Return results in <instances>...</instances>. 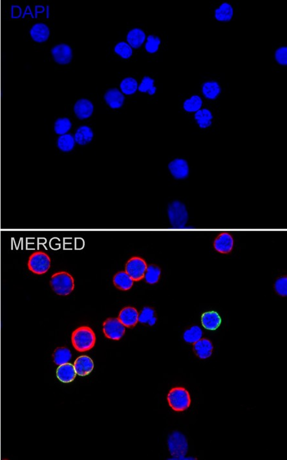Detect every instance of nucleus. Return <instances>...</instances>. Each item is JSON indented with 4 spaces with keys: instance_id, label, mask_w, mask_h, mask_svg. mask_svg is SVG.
<instances>
[{
    "instance_id": "obj_25",
    "label": "nucleus",
    "mask_w": 287,
    "mask_h": 460,
    "mask_svg": "<svg viewBox=\"0 0 287 460\" xmlns=\"http://www.w3.org/2000/svg\"><path fill=\"white\" fill-rule=\"evenodd\" d=\"M134 281L125 272H119L115 275L114 284L122 291H127L132 287Z\"/></svg>"
},
{
    "instance_id": "obj_18",
    "label": "nucleus",
    "mask_w": 287,
    "mask_h": 460,
    "mask_svg": "<svg viewBox=\"0 0 287 460\" xmlns=\"http://www.w3.org/2000/svg\"><path fill=\"white\" fill-rule=\"evenodd\" d=\"M201 323L205 329L216 330L220 327L221 318L218 312H208L202 315Z\"/></svg>"
},
{
    "instance_id": "obj_35",
    "label": "nucleus",
    "mask_w": 287,
    "mask_h": 460,
    "mask_svg": "<svg viewBox=\"0 0 287 460\" xmlns=\"http://www.w3.org/2000/svg\"><path fill=\"white\" fill-rule=\"evenodd\" d=\"M161 44L160 38L155 35L148 36L147 42L145 45V49L148 53L153 54L158 51L159 46Z\"/></svg>"
},
{
    "instance_id": "obj_16",
    "label": "nucleus",
    "mask_w": 287,
    "mask_h": 460,
    "mask_svg": "<svg viewBox=\"0 0 287 460\" xmlns=\"http://www.w3.org/2000/svg\"><path fill=\"white\" fill-rule=\"evenodd\" d=\"M76 374L80 376H86L93 371L94 363L90 357L82 355L78 357L74 365Z\"/></svg>"
},
{
    "instance_id": "obj_37",
    "label": "nucleus",
    "mask_w": 287,
    "mask_h": 460,
    "mask_svg": "<svg viewBox=\"0 0 287 460\" xmlns=\"http://www.w3.org/2000/svg\"><path fill=\"white\" fill-rule=\"evenodd\" d=\"M276 62L278 65L281 66L287 65V47H281L276 51L274 54Z\"/></svg>"
},
{
    "instance_id": "obj_34",
    "label": "nucleus",
    "mask_w": 287,
    "mask_h": 460,
    "mask_svg": "<svg viewBox=\"0 0 287 460\" xmlns=\"http://www.w3.org/2000/svg\"><path fill=\"white\" fill-rule=\"evenodd\" d=\"M115 52L119 56L124 59L130 58L133 55V50L131 47L126 42H119L115 47Z\"/></svg>"
},
{
    "instance_id": "obj_6",
    "label": "nucleus",
    "mask_w": 287,
    "mask_h": 460,
    "mask_svg": "<svg viewBox=\"0 0 287 460\" xmlns=\"http://www.w3.org/2000/svg\"><path fill=\"white\" fill-rule=\"evenodd\" d=\"M169 216L172 226L182 229L188 221V212L186 206L179 201H173L169 206Z\"/></svg>"
},
{
    "instance_id": "obj_20",
    "label": "nucleus",
    "mask_w": 287,
    "mask_h": 460,
    "mask_svg": "<svg viewBox=\"0 0 287 460\" xmlns=\"http://www.w3.org/2000/svg\"><path fill=\"white\" fill-rule=\"evenodd\" d=\"M146 38V34L141 29L134 28L127 34V44L131 48L139 49L144 44Z\"/></svg>"
},
{
    "instance_id": "obj_13",
    "label": "nucleus",
    "mask_w": 287,
    "mask_h": 460,
    "mask_svg": "<svg viewBox=\"0 0 287 460\" xmlns=\"http://www.w3.org/2000/svg\"><path fill=\"white\" fill-rule=\"evenodd\" d=\"M118 320L124 327L133 328L139 322V313L132 307H126L120 312Z\"/></svg>"
},
{
    "instance_id": "obj_24",
    "label": "nucleus",
    "mask_w": 287,
    "mask_h": 460,
    "mask_svg": "<svg viewBox=\"0 0 287 460\" xmlns=\"http://www.w3.org/2000/svg\"><path fill=\"white\" fill-rule=\"evenodd\" d=\"M213 118V114L211 111L206 108L195 113V120L201 129H206L210 127L212 124Z\"/></svg>"
},
{
    "instance_id": "obj_14",
    "label": "nucleus",
    "mask_w": 287,
    "mask_h": 460,
    "mask_svg": "<svg viewBox=\"0 0 287 460\" xmlns=\"http://www.w3.org/2000/svg\"><path fill=\"white\" fill-rule=\"evenodd\" d=\"M30 36L37 43L46 42L50 37V29L43 23H37L30 30Z\"/></svg>"
},
{
    "instance_id": "obj_2",
    "label": "nucleus",
    "mask_w": 287,
    "mask_h": 460,
    "mask_svg": "<svg viewBox=\"0 0 287 460\" xmlns=\"http://www.w3.org/2000/svg\"><path fill=\"white\" fill-rule=\"evenodd\" d=\"M53 290L57 295H69L74 288V280L71 274L65 271L57 272L53 274L50 280Z\"/></svg>"
},
{
    "instance_id": "obj_5",
    "label": "nucleus",
    "mask_w": 287,
    "mask_h": 460,
    "mask_svg": "<svg viewBox=\"0 0 287 460\" xmlns=\"http://www.w3.org/2000/svg\"><path fill=\"white\" fill-rule=\"evenodd\" d=\"M51 259L50 256L42 251L33 253L29 258L28 269L34 274H43L50 269Z\"/></svg>"
},
{
    "instance_id": "obj_33",
    "label": "nucleus",
    "mask_w": 287,
    "mask_h": 460,
    "mask_svg": "<svg viewBox=\"0 0 287 460\" xmlns=\"http://www.w3.org/2000/svg\"><path fill=\"white\" fill-rule=\"evenodd\" d=\"M154 82L155 80L150 76H144L138 87V90L141 93H148L150 95H154L157 90L156 87L154 86Z\"/></svg>"
},
{
    "instance_id": "obj_10",
    "label": "nucleus",
    "mask_w": 287,
    "mask_h": 460,
    "mask_svg": "<svg viewBox=\"0 0 287 460\" xmlns=\"http://www.w3.org/2000/svg\"><path fill=\"white\" fill-rule=\"evenodd\" d=\"M234 240L230 234L224 232L219 234L214 240V247L216 251L222 254H228L232 251Z\"/></svg>"
},
{
    "instance_id": "obj_4",
    "label": "nucleus",
    "mask_w": 287,
    "mask_h": 460,
    "mask_svg": "<svg viewBox=\"0 0 287 460\" xmlns=\"http://www.w3.org/2000/svg\"><path fill=\"white\" fill-rule=\"evenodd\" d=\"M169 447L170 454L173 459L186 460L185 455L188 452V443L183 434L174 432L169 438Z\"/></svg>"
},
{
    "instance_id": "obj_26",
    "label": "nucleus",
    "mask_w": 287,
    "mask_h": 460,
    "mask_svg": "<svg viewBox=\"0 0 287 460\" xmlns=\"http://www.w3.org/2000/svg\"><path fill=\"white\" fill-rule=\"evenodd\" d=\"M75 145V140L73 135L66 133L60 135L57 140V146L63 152H69L73 150Z\"/></svg>"
},
{
    "instance_id": "obj_19",
    "label": "nucleus",
    "mask_w": 287,
    "mask_h": 460,
    "mask_svg": "<svg viewBox=\"0 0 287 460\" xmlns=\"http://www.w3.org/2000/svg\"><path fill=\"white\" fill-rule=\"evenodd\" d=\"M76 373L75 370H74V366L69 363L59 365L57 370V378L62 383L72 382L76 378Z\"/></svg>"
},
{
    "instance_id": "obj_23",
    "label": "nucleus",
    "mask_w": 287,
    "mask_h": 460,
    "mask_svg": "<svg viewBox=\"0 0 287 460\" xmlns=\"http://www.w3.org/2000/svg\"><path fill=\"white\" fill-rule=\"evenodd\" d=\"M221 88L220 85L216 81H208L204 83L202 86V92L206 99L209 100L216 99L220 95Z\"/></svg>"
},
{
    "instance_id": "obj_8",
    "label": "nucleus",
    "mask_w": 287,
    "mask_h": 460,
    "mask_svg": "<svg viewBox=\"0 0 287 460\" xmlns=\"http://www.w3.org/2000/svg\"><path fill=\"white\" fill-rule=\"evenodd\" d=\"M125 327L118 319H108L104 323L103 331L106 337L110 339L118 340L124 336Z\"/></svg>"
},
{
    "instance_id": "obj_9",
    "label": "nucleus",
    "mask_w": 287,
    "mask_h": 460,
    "mask_svg": "<svg viewBox=\"0 0 287 460\" xmlns=\"http://www.w3.org/2000/svg\"><path fill=\"white\" fill-rule=\"evenodd\" d=\"M52 55L54 61L59 65H67L73 59V50L66 44H59L53 47Z\"/></svg>"
},
{
    "instance_id": "obj_28",
    "label": "nucleus",
    "mask_w": 287,
    "mask_h": 460,
    "mask_svg": "<svg viewBox=\"0 0 287 460\" xmlns=\"http://www.w3.org/2000/svg\"><path fill=\"white\" fill-rule=\"evenodd\" d=\"M203 100L199 95H193L184 102L183 108L186 112L196 113L201 109Z\"/></svg>"
},
{
    "instance_id": "obj_1",
    "label": "nucleus",
    "mask_w": 287,
    "mask_h": 460,
    "mask_svg": "<svg viewBox=\"0 0 287 460\" xmlns=\"http://www.w3.org/2000/svg\"><path fill=\"white\" fill-rule=\"evenodd\" d=\"M72 344L75 350L80 352L90 350L94 347L96 336L92 329L82 327L74 330L71 336Z\"/></svg>"
},
{
    "instance_id": "obj_31",
    "label": "nucleus",
    "mask_w": 287,
    "mask_h": 460,
    "mask_svg": "<svg viewBox=\"0 0 287 460\" xmlns=\"http://www.w3.org/2000/svg\"><path fill=\"white\" fill-rule=\"evenodd\" d=\"M161 270L158 266L150 265L148 266L144 274L146 282L150 284H156L161 277Z\"/></svg>"
},
{
    "instance_id": "obj_39",
    "label": "nucleus",
    "mask_w": 287,
    "mask_h": 460,
    "mask_svg": "<svg viewBox=\"0 0 287 460\" xmlns=\"http://www.w3.org/2000/svg\"><path fill=\"white\" fill-rule=\"evenodd\" d=\"M156 321H157L156 317H153L152 319H151L150 321L148 322V325L150 326L154 325L156 323Z\"/></svg>"
},
{
    "instance_id": "obj_11",
    "label": "nucleus",
    "mask_w": 287,
    "mask_h": 460,
    "mask_svg": "<svg viewBox=\"0 0 287 460\" xmlns=\"http://www.w3.org/2000/svg\"><path fill=\"white\" fill-rule=\"evenodd\" d=\"M169 168L172 175L177 180H184L189 175L188 162L184 159L177 158L170 162Z\"/></svg>"
},
{
    "instance_id": "obj_3",
    "label": "nucleus",
    "mask_w": 287,
    "mask_h": 460,
    "mask_svg": "<svg viewBox=\"0 0 287 460\" xmlns=\"http://www.w3.org/2000/svg\"><path fill=\"white\" fill-rule=\"evenodd\" d=\"M170 406L176 412H182L189 408L191 404L190 394L182 387L174 388L168 395Z\"/></svg>"
},
{
    "instance_id": "obj_32",
    "label": "nucleus",
    "mask_w": 287,
    "mask_h": 460,
    "mask_svg": "<svg viewBox=\"0 0 287 460\" xmlns=\"http://www.w3.org/2000/svg\"><path fill=\"white\" fill-rule=\"evenodd\" d=\"M72 123L67 117L59 118L55 123L54 130L55 133L59 135H64L71 130Z\"/></svg>"
},
{
    "instance_id": "obj_29",
    "label": "nucleus",
    "mask_w": 287,
    "mask_h": 460,
    "mask_svg": "<svg viewBox=\"0 0 287 460\" xmlns=\"http://www.w3.org/2000/svg\"><path fill=\"white\" fill-rule=\"evenodd\" d=\"M202 336H203L202 329L199 327L194 326L185 331L183 338L185 341L188 343L194 344L201 339Z\"/></svg>"
},
{
    "instance_id": "obj_17",
    "label": "nucleus",
    "mask_w": 287,
    "mask_h": 460,
    "mask_svg": "<svg viewBox=\"0 0 287 460\" xmlns=\"http://www.w3.org/2000/svg\"><path fill=\"white\" fill-rule=\"evenodd\" d=\"M213 349V344L206 338L200 339L193 345V350L195 354L201 359H208L211 356Z\"/></svg>"
},
{
    "instance_id": "obj_27",
    "label": "nucleus",
    "mask_w": 287,
    "mask_h": 460,
    "mask_svg": "<svg viewBox=\"0 0 287 460\" xmlns=\"http://www.w3.org/2000/svg\"><path fill=\"white\" fill-rule=\"evenodd\" d=\"M71 351L67 348H58L53 353V360L57 365H62L69 363L71 359Z\"/></svg>"
},
{
    "instance_id": "obj_15",
    "label": "nucleus",
    "mask_w": 287,
    "mask_h": 460,
    "mask_svg": "<svg viewBox=\"0 0 287 460\" xmlns=\"http://www.w3.org/2000/svg\"><path fill=\"white\" fill-rule=\"evenodd\" d=\"M104 99L111 108L118 109L122 107L124 104L125 97L118 89L112 88L106 91L104 95Z\"/></svg>"
},
{
    "instance_id": "obj_12",
    "label": "nucleus",
    "mask_w": 287,
    "mask_h": 460,
    "mask_svg": "<svg viewBox=\"0 0 287 460\" xmlns=\"http://www.w3.org/2000/svg\"><path fill=\"white\" fill-rule=\"evenodd\" d=\"M94 106L89 100L82 99L78 100L74 106V112L78 119H88L92 116Z\"/></svg>"
},
{
    "instance_id": "obj_30",
    "label": "nucleus",
    "mask_w": 287,
    "mask_h": 460,
    "mask_svg": "<svg viewBox=\"0 0 287 460\" xmlns=\"http://www.w3.org/2000/svg\"><path fill=\"white\" fill-rule=\"evenodd\" d=\"M121 91L125 95H133L137 91V81L132 77H127L122 80L120 85Z\"/></svg>"
},
{
    "instance_id": "obj_38",
    "label": "nucleus",
    "mask_w": 287,
    "mask_h": 460,
    "mask_svg": "<svg viewBox=\"0 0 287 460\" xmlns=\"http://www.w3.org/2000/svg\"><path fill=\"white\" fill-rule=\"evenodd\" d=\"M155 312L150 308H144L139 315V321L141 323H148L154 316Z\"/></svg>"
},
{
    "instance_id": "obj_7",
    "label": "nucleus",
    "mask_w": 287,
    "mask_h": 460,
    "mask_svg": "<svg viewBox=\"0 0 287 460\" xmlns=\"http://www.w3.org/2000/svg\"><path fill=\"white\" fill-rule=\"evenodd\" d=\"M147 264L141 258L135 257L129 259L125 265V272L133 281L138 282L144 277Z\"/></svg>"
},
{
    "instance_id": "obj_36",
    "label": "nucleus",
    "mask_w": 287,
    "mask_h": 460,
    "mask_svg": "<svg viewBox=\"0 0 287 460\" xmlns=\"http://www.w3.org/2000/svg\"><path fill=\"white\" fill-rule=\"evenodd\" d=\"M275 289L276 292L282 297L287 295V278L286 276H283L278 278L275 283Z\"/></svg>"
},
{
    "instance_id": "obj_21",
    "label": "nucleus",
    "mask_w": 287,
    "mask_h": 460,
    "mask_svg": "<svg viewBox=\"0 0 287 460\" xmlns=\"http://www.w3.org/2000/svg\"><path fill=\"white\" fill-rule=\"evenodd\" d=\"M233 8L230 4L225 2L215 10V18L218 22H228L233 18Z\"/></svg>"
},
{
    "instance_id": "obj_22",
    "label": "nucleus",
    "mask_w": 287,
    "mask_h": 460,
    "mask_svg": "<svg viewBox=\"0 0 287 460\" xmlns=\"http://www.w3.org/2000/svg\"><path fill=\"white\" fill-rule=\"evenodd\" d=\"M93 132L88 126H82L78 128L74 135V140L80 145H86L93 140Z\"/></svg>"
}]
</instances>
